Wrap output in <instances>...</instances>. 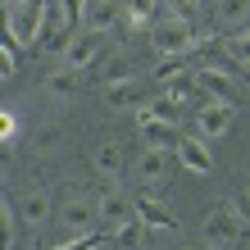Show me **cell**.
<instances>
[{
  "label": "cell",
  "instance_id": "obj_20",
  "mask_svg": "<svg viewBox=\"0 0 250 250\" xmlns=\"http://www.w3.org/2000/svg\"><path fill=\"white\" fill-rule=\"evenodd\" d=\"M155 9H159V0H127V32H141Z\"/></svg>",
  "mask_w": 250,
  "mask_h": 250
},
{
  "label": "cell",
  "instance_id": "obj_18",
  "mask_svg": "<svg viewBox=\"0 0 250 250\" xmlns=\"http://www.w3.org/2000/svg\"><path fill=\"white\" fill-rule=\"evenodd\" d=\"M105 96H109V105L132 109V105H141V100H146V86H141L137 78H127V82H114V86H105Z\"/></svg>",
  "mask_w": 250,
  "mask_h": 250
},
{
  "label": "cell",
  "instance_id": "obj_1",
  "mask_svg": "<svg viewBox=\"0 0 250 250\" xmlns=\"http://www.w3.org/2000/svg\"><path fill=\"white\" fill-rule=\"evenodd\" d=\"M196 27H191V19H182V14H168V19H159L150 27V46L164 55V60H182L187 50H196Z\"/></svg>",
  "mask_w": 250,
  "mask_h": 250
},
{
  "label": "cell",
  "instance_id": "obj_12",
  "mask_svg": "<svg viewBox=\"0 0 250 250\" xmlns=\"http://www.w3.org/2000/svg\"><path fill=\"white\" fill-rule=\"evenodd\" d=\"M96 60H100L96 32H82V37H73V41H68V50H64V64H68V68H91Z\"/></svg>",
  "mask_w": 250,
  "mask_h": 250
},
{
  "label": "cell",
  "instance_id": "obj_5",
  "mask_svg": "<svg viewBox=\"0 0 250 250\" xmlns=\"http://www.w3.org/2000/svg\"><path fill=\"white\" fill-rule=\"evenodd\" d=\"M196 82H200V96L228 100V105H237V100H241V86H237V78H232V73H223V68H214V64H205V68L196 73Z\"/></svg>",
  "mask_w": 250,
  "mask_h": 250
},
{
  "label": "cell",
  "instance_id": "obj_17",
  "mask_svg": "<svg viewBox=\"0 0 250 250\" xmlns=\"http://www.w3.org/2000/svg\"><path fill=\"white\" fill-rule=\"evenodd\" d=\"M82 23H86V32H109V27L119 23V5H114V0H91Z\"/></svg>",
  "mask_w": 250,
  "mask_h": 250
},
{
  "label": "cell",
  "instance_id": "obj_3",
  "mask_svg": "<svg viewBox=\"0 0 250 250\" xmlns=\"http://www.w3.org/2000/svg\"><path fill=\"white\" fill-rule=\"evenodd\" d=\"M46 0H23V5H9V37L19 41V46H32V41L46 32Z\"/></svg>",
  "mask_w": 250,
  "mask_h": 250
},
{
  "label": "cell",
  "instance_id": "obj_9",
  "mask_svg": "<svg viewBox=\"0 0 250 250\" xmlns=\"http://www.w3.org/2000/svg\"><path fill=\"white\" fill-rule=\"evenodd\" d=\"M96 68H100V82H105V86H114V82H127V78H137V64H132V55H127V50L100 55V60H96Z\"/></svg>",
  "mask_w": 250,
  "mask_h": 250
},
{
  "label": "cell",
  "instance_id": "obj_30",
  "mask_svg": "<svg viewBox=\"0 0 250 250\" xmlns=\"http://www.w3.org/2000/svg\"><path fill=\"white\" fill-rule=\"evenodd\" d=\"M14 241V209H9V205H5V246Z\"/></svg>",
  "mask_w": 250,
  "mask_h": 250
},
{
  "label": "cell",
  "instance_id": "obj_13",
  "mask_svg": "<svg viewBox=\"0 0 250 250\" xmlns=\"http://www.w3.org/2000/svg\"><path fill=\"white\" fill-rule=\"evenodd\" d=\"M137 127H141V132H146V137H150L155 146H164V141H182V137H178V123L155 119V114L146 109V105H137Z\"/></svg>",
  "mask_w": 250,
  "mask_h": 250
},
{
  "label": "cell",
  "instance_id": "obj_24",
  "mask_svg": "<svg viewBox=\"0 0 250 250\" xmlns=\"http://www.w3.org/2000/svg\"><path fill=\"white\" fill-rule=\"evenodd\" d=\"M178 73H187V68H182V60H164V64H159V68H155V82H159V86H164L168 78H178Z\"/></svg>",
  "mask_w": 250,
  "mask_h": 250
},
{
  "label": "cell",
  "instance_id": "obj_25",
  "mask_svg": "<svg viewBox=\"0 0 250 250\" xmlns=\"http://www.w3.org/2000/svg\"><path fill=\"white\" fill-rule=\"evenodd\" d=\"M232 205H237V214H241V223L250 228V182H246V187L237 191V200H232Z\"/></svg>",
  "mask_w": 250,
  "mask_h": 250
},
{
  "label": "cell",
  "instance_id": "obj_32",
  "mask_svg": "<svg viewBox=\"0 0 250 250\" xmlns=\"http://www.w3.org/2000/svg\"><path fill=\"white\" fill-rule=\"evenodd\" d=\"M191 250H196V246H191ZM209 250H214V246H209Z\"/></svg>",
  "mask_w": 250,
  "mask_h": 250
},
{
  "label": "cell",
  "instance_id": "obj_6",
  "mask_svg": "<svg viewBox=\"0 0 250 250\" xmlns=\"http://www.w3.org/2000/svg\"><path fill=\"white\" fill-rule=\"evenodd\" d=\"M196 127H200V137H223V132L232 127V105L205 96V105L196 109Z\"/></svg>",
  "mask_w": 250,
  "mask_h": 250
},
{
  "label": "cell",
  "instance_id": "obj_29",
  "mask_svg": "<svg viewBox=\"0 0 250 250\" xmlns=\"http://www.w3.org/2000/svg\"><path fill=\"white\" fill-rule=\"evenodd\" d=\"M0 137H5V141L14 137V114H0Z\"/></svg>",
  "mask_w": 250,
  "mask_h": 250
},
{
  "label": "cell",
  "instance_id": "obj_31",
  "mask_svg": "<svg viewBox=\"0 0 250 250\" xmlns=\"http://www.w3.org/2000/svg\"><path fill=\"white\" fill-rule=\"evenodd\" d=\"M9 5H23V0H9Z\"/></svg>",
  "mask_w": 250,
  "mask_h": 250
},
{
  "label": "cell",
  "instance_id": "obj_14",
  "mask_svg": "<svg viewBox=\"0 0 250 250\" xmlns=\"http://www.w3.org/2000/svg\"><path fill=\"white\" fill-rule=\"evenodd\" d=\"M178 159H182L191 173H209V164H214V159H209V146H205L200 137H182L178 141Z\"/></svg>",
  "mask_w": 250,
  "mask_h": 250
},
{
  "label": "cell",
  "instance_id": "obj_28",
  "mask_svg": "<svg viewBox=\"0 0 250 250\" xmlns=\"http://www.w3.org/2000/svg\"><path fill=\"white\" fill-rule=\"evenodd\" d=\"M191 9H196V0H173V14H182V19H191Z\"/></svg>",
  "mask_w": 250,
  "mask_h": 250
},
{
  "label": "cell",
  "instance_id": "obj_7",
  "mask_svg": "<svg viewBox=\"0 0 250 250\" xmlns=\"http://www.w3.org/2000/svg\"><path fill=\"white\" fill-rule=\"evenodd\" d=\"M50 205H55V200H50L46 187H27L23 200H19V218H23L27 228H41V223L50 218Z\"/></svg>",
  "mask_w": 250,
  "mask_h": 250
},
{
  "label": "cell",
  "instance_id": "obj_27",
  "mask_svg": "<svg viewBox=\"0 0 250 250\" xmlns=\"http://www.w3.org/2000/svg\"><path fill=\"white\" fill-rule=\"evenodd\" d=\"M96 246H100V237H96V232H86V237L68 241V246H55V250H96Z\"/></svg>",
  "mask_w": 250,
  "mask_h": 250
},
{
  "label": "cell",
  "instance_id": "obj_2",
  "mask_svg": "<svg viewBox=\"0 0 250 250\" xmlns=\"http://www.w3.org/2000/svg\"><path fill=\"white\" fill-rule=\"evenodd\" d=\"M241 214H237V205H232V200H223V205H214V209L209 214H205V223H200V237L205 241H209L214 250L218 246H237L241 241Z\"/></svg>",
  "mask_w": 250,
  "mask_h": 250
},
{
  "label": "cell",
  "instance_id": "obj_19",
  "mask_svg": "<svg viewBox=\"0 0 250 250\" xmlns=\"http://www.w3.org/2000/svg\"><path fill=\"white\" fill-rule=\"evenodd\" d=\"M214 14L223 27H246L250 23V0H214Z\"/></svg>",
  "mask_w": 250,
  "mask_h": 250
},
{
  "label": "cell",
  "instance_id": "obj_8",
  "mask_svg": "<svg viewBox=\"0 0 250 250\" xmlns=\"http://www.w3.org/2000/svg\"><path fill=\"white\" fill-rule=\"evenodd\" d=\"M96 205H100V218H105L109 228H119V223H127V218H137V200L123 196V191H105Z\"/></svg>",
  "mask_w": 250,
  "mask_h": 250
},
{
  "label": "cell",
  "instance_id": "obj_21",
  "mask_svg": "<svg viewBox=\"0 0 250 250\" xmlns=\"http://www.w3.org/2000/svg\"><path fill=\"white\" fill-rule=\"evenodd\" d=\"M78 73H82V68H68V64H64L60 73H50V96H73V91L82 86Z\"/></svg>",
  "mask_w": 250,
  "mask_h": 250
},
{
  "label": "cell",
  "instance_id": "obj_11",
  "mask_svg": "<svg viewBox=\"0 0 250 250\" xmlns=\"http://www.w3.org/2000/svg\"><path fill=\"white\" fill-rule=\"evenodd\" d=\"M91 168L100 173V178H119V173H123V146L114 141V137H105L91 150Z\"/></svg>",
  "mask_w": 250,
  "mask_h": 250
},
{
  "label": "cell",
  "instance_id": "obj_22",
  "mask_svg": "<svg viewBox=\"0 0 250 250\" xmlns=\"http://www.w3.org/2000/svg\"><path fill=\"white\" fill-rule=\"evenodd\" d=\"M146 109H150L155 119H164V123H178V109H182V100L164 91V96H155V100H150V105H146Z\"/></svg>",
  "mask_w": 250,
  "mask_h": 250
},
{
  "label": "cell",
  "instance_id": "obj_4",
  "mask_svg": "<svg viewBox=\"0 0 250 250\" xmlns=\"http://www.w3.org/2000/svg\"><path fill=\"white\" fill-rule=\"evenodd\" d=\"M96 218H100V205L91 196H68V200H60V223H64V232L86 237V228H91Z\"/></svg>",
  "mask_w": 250,
  "mask_h": 250
},
{
  "label": "cell",
  "instance_id": "obj_16",
  "mask_svg": "<svg viewBox=\"0 0 250 250\" xmlns=\"http://www.w3.org/2000/svg\"><path fill=\"white\" fill-rule=\"evenodd\" d=\"M137 214L150 228H178V214H173L164 200H155V196H137Z\"/></svg>",
  "mask_w": 250,
  "mask_h": 250
},
{
  "label": "cell",
  "instance_id": "obj_23",
  "mask_svg": "<svg viewBox=\"0 0 250 250\" xmlns=\"http://www.w3.org/2000/svg\"><path fill=\"white\" fill-rule=\"evenodd\" d=\"M223 46H228V55H232L237 64H246V68H250V27H241V32H232V37L223 41Z\"/></svg>",
  "mask_w": 250,
  "mask_h": 250
},
{
  "label": "cell",
  "instance_id": "obj_26",
  "mask_svg": "<svg viewBox=\"0 0 250 250\" xmlns=\"http://www.w3.org/2000/svg\"><path fill=\"white\" fill-rule=\"evenodd\" d=\"M86 5H91V0H64V14H68V23H82V19H86Z\"/></svg>",
  "mask_w": 250,
  "mask_h": 250
},
{
  "label": "cell",
  "instance_id": "obj_15",
  "mask_svg": "<svg viewBox=\"0 0 250 250\" xmlns=\"http://www.w3.org/2000/svg\"><path fill=\"white\" fill-rule=\"evenodd\" d=\"M146 232H150V223L137 214V218H127V223L114 228V250H141L146 246Z\"/></svg>",
  "mask_w": 250,
  "mask_h": 250
},
{
  "label": "cell",
  "instance_id": "obj_10",
  "mask_svg": "<svg viewBox=\"0 0 250 250\" xmlns=\"http://www.w3.org/2000/svg\"><path fill=\"white\" fill-rule=\"evenodd\" d=\"M137 178L141 182H164L168 178V150L164 146H146L137 155Z\"/></svg>",
  "mask_w": 250,
  "mask_h": 250
}]
</instances>
